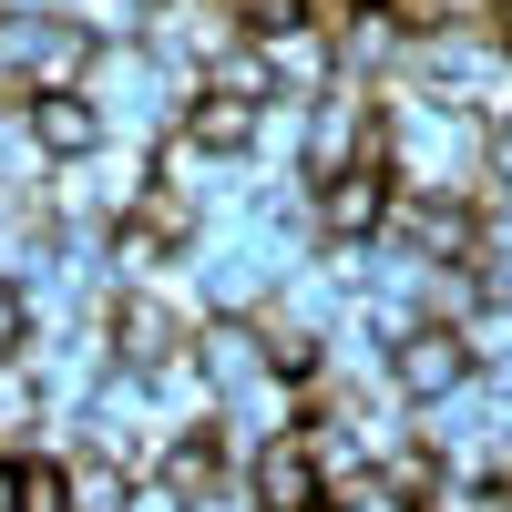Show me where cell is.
Masks as SVG:
<instances>
[{
  "label": "cell",
  "mask_w": 512,
  "mask_h": 512,
  "mask_svg": "<svg viewBox=\"0 0 512 512\" xmlns=\"http://www.w3.org/2000/svg\"><path fill=\"white\" fill-rule=\"evenodd\" d=\"M82 93L103 103L113 144H164V134H185L195 82H185L175 62H154L144 41H103V62H93V82H82Z\"/></svg>",
  "instance_id": "1"
},
{
  "label": "cell",
  "mask_w": 512,
  "mask_h": 512,
  "mask_svg": "<svg viewBox=\"0 0 512 512\" xmlns=\"http://www.w3.org/2000/svg\"><path fill=\"white\" fill-rule=\"evenodd\" d=\"M195 308H185V297L175 287H123L113 297V308H103V338H113V369H134V379H154L164 359H185L195 349Z\"/></svg>",
  "instance_id": "2"
},
{
  "label": "cell",
  "mask_w": 512,
  "mask_h": 512,
  "mask_svg": "<svg viewBox=\"0 0 512 512\" xmlns=\"http://www.w3.org/2000/svg\"><path fill=\"white\" fill-rule=\"evenodd\" d=\"M472 338H461V328H441V318H420L410 338H390V390L410 400V410H431V400H461V390H472Z\"/></svg>",
  "instance_id": "3"
},
{
  "label": "cell",
  "mask_w": 512,
  "mask_h": 512,
  "mask_svg": "<svg viewBox=\"0 0 512 512\" xmlns=\"http://www.w3.org/2000/svg\"><path fill=\"white\" fill-rule=\"evenodd\" d=\"M390 216H400V175H390V164L318 175V246H379Z\"/></svg>",
  "instance_id": "4"
},
{
  "label": "cell",
  "mask_w": 512,
  "mask_h": 512,
  "mask_svg": "<svg viewBox=\"0 0 512 512\" xmlns=\"http://www.w3.org/2000/svg\"><path fill=\"white\" fill-rule=\"evenodd\" d=\"M226 41H246V31L216 11V0H154V21H144V52L175 62L185 82H205V62H216Z\"/></svg>",
  "instance_id": "5"
},
{
  "label": "cell",
  "mask_w": 512,
  "mask_h": 512,
  "mask_svg": "<svg viewBox=\"0 0 512 512\" xmlns=\"http://www.w3.org/2000/svg\"><path fill=\"white\" fill-rule=\"evenodd\" d=\"M246 492H256V512H328V472L308 461V441H256L246 451Z\"/></svg>",
  "instance_id": "6"
},
{
  "label": "cell",
  "mask_w": 512,
  "mask_h": 512,
  "mask_svg": "<svg viewBox=\"0 0 512 512\" xmlns=\"http://www.w3.org/2000/svg\"><path fill=\"white\" fill-rule=\"evenodd\" d=\"M216 420H226V441H236V451H256V441H287L297 420H308V400H297V379L256 369V379H236V390H226Z\"/></svg>",
  "instance_id": "7"
},
{
  "label": "cell",
  "mask_w": 512,
  "mask_h": 512,
  "mask_svg": "<svg viewBox=\"0 0 512 512\" xmlns=\"http://www.w3.org/2000/svg\"><path fill=\"white\" fill-rule=\"evenodd\" d=\"M31 123H41V154L52 164H82V154L113 144V123H103L93 93H31Z\"/></svg>",
  "instance_id": "8"
},
{
  "label": "cell",
  "mask_w": 512,
  "mask_h": 512,
  "mask_svg": "<svg viewBox=\"0 0 512 512\" xmlns=\"http://www.w3.org/2000/svg\"><path fill=\"white\" fill-rule=\"evenodd\" d=\"M195 359H205V379H216V400L236 390V379L277 369V359H267V328H256V318H205V328H195Z\"/></svg>",
  "instance_id": "9"
},
{
  "label": "cell",
  "mask_w": 512,
  "mask_h": 512,
  "mask_svg": "<svg viewBox=\"0 0 512 512\" xmlns=\"http://www.w3.org/2000/svg\"><path fill=\"white\" fill-rule=\"evenodd\" d=\"M185 134L226 164H256V134H267V103H226V93H195L185 103Z\"/></svg>",
  "instance_id": "10"
},
{
  "label": "cell",
  "mask_w": 512,
  "mask_h": 512,
  "mask_svg": "<svg viewBox=\"0 0 512 512\" xmlns=\"http://www.w3.org/2000/svg\"><path fill=\"white\" fill-rule=\"evenodd\" d=\"M144 390H154V420H164V431H205V420H216L226 400H216V379H205V359L185 349V359H164L154 379H144Z\"/></svg>",
  "instance_id": "11"
},
{
  "label": "cell",
  "mask_w": 512,
  "mask_h": 512,
  "mask_svg": "<svg viewBox=\"0 0 512 512\" xmlns=\"http://www.w3.org/2000/svg\"><path fill=\"white\" fill-rule=\"evenodd\" d=\"M52 185V154H41L31 103H0V195H41Z\"/></svg>",
  "instance_id": "12"
},
{
  "label": "cell",
  "mask_w": 512,
  "mask_h": 512,
  "mask_svg": "<svg viewBox=\"0 0 512 512\" xmlns=\"http://www.w3.org/2000/svg\"><path fill=\"white\" fill-rule=\"evenodd\" d=\"M195 93H226V103H277V72H267V41H226V52L216 62H205V82H195Z\"/></svg>",
  "instance_id": "13"
},
{
  "label": "cell",
  "mask_w": 512,
  "mask_h": 512,
  "mask_svg": "<svg viewBox=\"0 0 512 512\" xmlns=\"http://www.w3.org/2000/svg\"><path fill=\"white\" fill-rule=\"evenodd\" d=\"M134 492H144V482L123 472L113 451H93V441L72 451V512H134Z\"/></svg>",
  "instance_id": "14"
},
{
  "label": "cell",
  "mask_w": 512,
  "mask_h": 512,
  "mask_svg": "<svg viewBox=\"0 0 512 512\" xmlns=\"http://www.w3.org/2000/svg\"><path fill=\"white\" fill-rule=\"evenodd\" d=\"M461 338H472V369H482V390H492V400H512V308L492 297V308H482L472 328H461Z\"/></svg>",
  "instance_id": "15"
},
{
  "label": "cell",
  "mask_w": 512,
  "mask_h": 512,
  "mask_svg": "<svg viewBox=\"0 0 512 512\" xmlns=\"http://www.w3.org/2000/svg\"><path fill=\"white\" fill-rule=\"evenodd\" d=\"M62 11L93 31V41H144V21H154V0H62Z\"/></svg>",
  "instance_id": "16"
},
{
  "label": "cell",
  "mask_w": 512,
  "mask_h": 512,
  "mask_svg": "<svg viewBox=\"0 0 512 512\" xmlns=\"http://www.w3.org/2000/svg\"><path fill=\"white\" fill-rule=\"evenodd\" d=\"M31 338H41V328H31V297H21L11 277H0V359H21Z\"/></svg>",
  "instance_id": "17"
},
{
  "label": "cell",
  "mask_w": 512,
  "mask_h": 512,
  "mask_svg": "<svg viewBox=\"0 0 512 512\" xmlns=\"http://www.w3.org/2000/svg\"><path fill=\"white\" fill-rule=\"evenodd\" d=\"M134 512H185V502L164 492V482H144V492H134Z\"/></svg>",
  "instance_id": "18"
},
{
  "label": "cell",
  "mask_w": 512,
  "mask_h": 512,
  "mask_svg": "<svg viewBox=\"0 0 512 512\" xmlns=\"http://www.w3.org/2000/svg\"><path fill=\"white\" fill-rule=\"evenodd\" d=\"M461 492H472V482H461ZM461 492H451V502H431V512H461Z\"/></svg>",
  "instance_id": "19"
},
{
  "label": "cell",
  "mask_w": 512,
  "mask_h": 512,
  "mask_svg": "<svg viewBox=\"0 0 512 512\" xmlns=\"http://www.w3.org/2000/svg\"><path fill=\"white\" fill-rule=\"evenodd\" d=\"M502 11H512V0H502Z\"/></svg>",
  "instance_id": "20"
}]
</instances>
